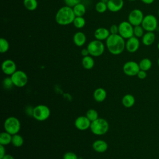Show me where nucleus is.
Wrapping results in <instances>:
<instances>
[{
    "label": "nucleus",
    "mask_w": 159,
    "mask_h": 159,
    "mask_svg": "<svg viewBox=\"0 0 159 159\" xmlns=\"http://www.w3.org/2000/svg\"><path fill=\"white\" fill-rule=\"evenodd\" d=\"M9 48V42L4 38L0 39V52L1 53H6Z\"/></svg>",
    "instance_id": "nucleus-29"
},
{
    "label": "nucleus",
    "mask_w": 159,
    "mask_h": 159,
    "mask_svg": "<svg viewBox=\"0 0 159 159\" xmlns=\"http://www.w3.org/2000/svg\"><path fill=\"white\" fill-rule=\"evenodd\" d=\"M129 1H135L136 0H129Z\"/></svg>",
    "instance_id": "nucleus-45"
},
{
    "label": "nucleus",
    "mask_w": 159,
    "mask_h": 159,
    "mask_svg": "<svg viewBox=\"0 0 159 159\" xmlns=\"http://www.w3.org/2000/svg\"><path fill=\"white\" fill-rule=\"evenodd\" d=\"M73 24L77 29H81L85 25L86 21L83 17H75Z\"/></svg>",
    "instance_id": "nucleus-28"
},
{
    "label": "nucleus",
    "mask_w": 159,
    "mask_h": 159,
    "mask_svg": "<svg viewBox=\"0 0 159 159\" xmlns=\"http://www.w3.org/2000/svg\"><path fill=\"white\" fill-rule=\"evenodd\" d=\"M2 159H15V158H14V157L13 156H12L11 155L6 154Z\"/></svg>",
    "instance_id": "nucleus-41"
},
{
    "label": "nucleus",
    "mask_w": 159,
    "mask_h": 159,
    "mask_svg": "<svg viewBox=\"0 0 159 159\" xmlns=\"http://www.w3.org/2000/svg\"><path fill=\"white\" fill-rule=\"evenodd\" d=\"M157 48H158V50H159V42H158V44H157Z\"/></svg>",
    "instance_id": "nucleus-43"
},
{
    "label": "nucleus",
    "mask_w": 159,
    "mask_h": 159,
    "mask_svg": "<svg viewBox=\"0 0 159 159\" xmlns=\"http://www.w3.org/2000/svg\"><path fill=\"white\" fill-rule=\"evenodd\" d=\"M2 72L7 75H12L17 71L16 63L10 59H7L3 61L1 65Z\"/></svg>",
    "instance_id": "nucleus-12"
},
{
    "label": "nucleus",
    "mask_w": 159,
    "mask_h": 159,
    "mask_svg": "<svg viewBox=\"0 0 159 159\" xmlns=\"http://www.w3.org/2000/svg\"><path fill=\"white\" fill-rule=\"evenodd\" d=\"M6 155V149L4 145H0V159H2Z\"/></svg>",
    "instance_id": "nucleus-38"
},
{
    "label": "nucleus",
    "mask_w": 159,
    "mask_h": 159,
    "mask_svg": "<svg viewBox=\"0 0 159 159\" xmlns=\"http://www.w3.org/2000/svg\"><path fill=\"white\" fill-rule=\"evenodd\" d=\"M82 65L84 68L86 70H91L94 67V61L92 56H86L83 57L82 59Z\"/></svg>",
    "instance_id": "nucleus-22"
},
{
    "label": "nucleus",
    "mask_w": 159,
    "mask_h": 159,
    "mask_svg": "<svg viewBox=\"0 0 159 159\" xmlns=\"http://www.w3.org/2000/svg\"><path fill=\"white\" fill-rule=\"evenodd\" d=\"M73 40L76 46L82 47L86 41V35L83 32H77L74 34Z\"/></svg>",
    "instance_id": "nucleus-18"
},
{
    "label": "nucleus",
    "mask_w": 159,
    "mask_h": 159,
    "mask_svg": "<svg viewBox=\"0 0 159 159\" xmlns=\"http://www.w3.org/2000/svg\"><path fill=\"white\" fill-rule=\"evenodd\" d=\"M107 96L106 90L102 88H98L95 89L93 93V98L94 100L98 102L104 101Z\"/></svg>",
    "instance_id": "nucleus-19"
},
{
    "label": "nucleus",
    "mask_w": 159,
    "mask_h": 159,
    "mask_svg": "<svg viewBox=\"0 0 159 159\" xmlns=\"http://www.w3.org/2000/svg\"><path fill=\"white\" fill-rule=\"evenodd\" d=\"M108 122L103 118H98L91 122L90 129L93 134L96 135H102L106 134L109 130Z\"/></svg>",
    "instance_id": "nucleus-3"
},
{
    "label": "nucleus",
    "mask_w": 159,
    "mask_h": 159,
    "mask_svg": "<svg viewBox=\"0 0 159 159\" xmlns=\"http://www.w3.org/2000/svg\"><path fill=\"white\" fill-rule=\"evenodd\" d=\"M155 0H141V1L145 4H151L154 2Z\"/></svg>",
    "instance_id": "nucleus-40"
},
{
    "label": "nucleus",
    "mask_w": 159,
    "mask_h": 159,
    "mask_svg": "<svg viewBox=\"0 0 159 159\" xmlns=\"http://www.w3.org/2000/svg\"><path fill=\"white\" fill-rule=\"evenodd\" d=\"M110 34H111L109 30H108L107 29L104 27H99L95 30L94 35L96 39L102 41L106 40L110 35Z\"/></svg>",
    "instance_id": "nucleus-16"
},
{
    "label": "nucleus",
    "mask_w": 159,
    "mask_h": 159,
    "mask_svg": "<svg viewBox=\"0 0 159 159\" xmlns=\"http://www.w3.org/2000/svg\"><path fill=\"white\" fill-rule=\"evenodd\" d=\"M104 48V45L102 41L97 39L91 41L87 46L89 55L94 57H98L102 55Z\"/></svg>",
    "instance_id": "nucleus-6"
},
{
    "label": "nucleus",
    "mask_w": 159,
    "mask_h": 159,
    "mask_svg": "<svg viewBox=\"0 0 159 159\" xmlns=\"http://www.w3.org/2000/svg\"><path fill=\"white\" fill-rule=\"evenodd\" d=\"M144 16L142 11L139 9L132 10L128 16V21L133 25H141Z\"/></svg>",
    "instance_id": "nucleus-10"
},
{
    "label": "nucleus",
    "mask_w": 159,
    "mask_h": 159,
    "mask_svg": "<svg viewBox=\"0 0 159 159\" xmlns=\"http://www.w3.org/2000/svg\"><path fill=\"white\" fill-rule=\"evenodd\" d=\"M75 15L73 8L65 6L60 8L55 15V20L60 25H67L73 22Z\"/></svg>",
    "instance_id": "nucleus-2"
},
{
    "label": "nucleus",
    "mask_w": 159,
    "mask_h": 159,
    "mask_svg": "<svg viewBox=\"0 0 159 159\" xmlns=\"http://www.w3.org/2000/svg\"><path fill=\"white\" fill-rule=\"evenodd\" d=\"M86 116L89 119L91 122H93L99 118L98 112L93 109H90L86 112Z\"/></svg>",
    "instance_id": "nucleus-30"
},
{
    "label": "nucleus",
    "mask_w": 159,
    "mask_h": 159,
    "mask_svg": "<svg viewBox=\"0 0 159 159\" xmlns=\"http://www.w3.org/2000/svg\"><path fill=\"white\" fill-rule=\"evenodd\" d=\"M144 34V29L141 25L134 26V36L140 38L142 37Z\"/></svg>",
    "instance_id": "nucleus-32"
},
{
    "label": "nucleus",
    "mask_w": 159,
    "mask_h": 159,
    "mask_svg": "<svg viewBox=\"0 0 159 159\" xmlns=\"http://www.w3.org/2000/svg\"><path fill=\"white\" fill-rule=\"evenodd\" d=\"M106 44L108 51L115 55L122 53L125 48V40L119 34H110L106 40Z\"/></svg>",
    "instance_id": "nucleus-1"
},
{
    "label": "nucleus",
    "mask_w": 159,
    "mask_h": 159,
    "mask_svg": "<svg viewBox=\"0 0 159 159\" xmlns=\"http://www.w3.org/2000/svg\"><path fill=\"white\" fill-rule=\"evenodd\" d=\"M63 159H78V157L72 152H67L64 154Z\"/></svg>",
    "instance_id": "nucleus-35"
},
{
    "label": "nucleus",
    "mask_w": 159,
    "mask_h": 159,
    "mask_svg": "<svg viewBox=\"0 0 159 159\" xmlns=\"http://www.w3.org/2000/svg\"><path fill=\"white\" fill-rule=\"evenodd\" d=\"M11 77L14 85L19 88L25 86L28 81L27 74L22 70H17L11 75Z\"/></svg>",
    "instance_id": "nucleus-8"
},
{
    "label": "nucleus",
    "mask_w": 159,
    "mask_h": 159,
    "mask_svg": "<svg viewBox=\"0 0 159 159\" xmlns=\"http://www.w3.org/2000/svg\"><path fill=\"white\" fill-rule=\"evenodd\" d=\"M12 135L6 131L2 132L0 134V145L4 146L11 143Z\"/></svg>",
    "instance_id": "nucleus-23"
},
{
    "label": "nucleus",
    "mask_w": 159,
    "mask_h": 159,
    "mask_svg": "<svg viewBox=\"0 0 159 159\" xmlns=\"http://www.w3.org/2000/svg\"><path fill=\"white\" fill-rule=\"evenodd\" d=\"M124 73L129 76H136L140 71L139 63L134 61H129L124 63L122 68Z\"/></svg>",
    "instance_id": "nucleus-11"
},
{
    "label": "nucleus",
    "mask_w": 159,
    "mask_h": 159,
    "mask_svg": "<svg viewBox=\"0 0 159 159\" xmlns=\"http://www.w3.org/2000/svg\"><path fill=\"white\" fill-rule=\"evenodd\" d=\"M119 34L124 39L134 36V26L129 21H123L119 24Z\"/></svg>",
    "instance_id": "nucleus-9"
},
{
    "label": "nucleus",
    "mask_w": 159,
    "mask_h": 159,
    "mask_svg": "<svg viewBox=\"0 0 159 159\" xmlns=\"http://www.w3.org/2000/svg\"><path fill=\"white\" fill-rule=\"evenodd\" d=\"M107 9L112 12L120 11L124 6L123 0H109L107 2Z\"/></svg>",
    "instance_id": "nucleus-15"
},
{
    "label": "nucleus",
    "mask_w": 159,
    "mask_h": 159,
    "mask_svg": "<svg viewBox=\"0 0 159 159\" xmlns=\"http://www.w3.org/2000/svg\"><path fill=\"white\" fill-rule=\"evenodd\" d=\"M5 131L12 135L18 134L20 129V122L19 120L14 116L7 117L4 123Z\"/></svg>",
    "instance_id": "nucleus-4"
},
{
    "label": "nucleus",
    "mask_w": 159,
    "mask_h": 159,
    "mask_svg": "<svg viewBox=\"0 0 159 159\" xmlns=\"http://www.w3.org/2000/svg\"><path fill=\"white\" fill-rule=\"evenodd\" d=\"M108 1H109V0H101V1H102V2H105V3H107V2H108Z\"/></svg>",
    "instance_id": "nucleus-42"
},
{
    "label": "nucleus",
    "mask_w": 159,
    "mask_h": 159,
    "mask_svg": "<svg viewBox=\"0 0 159 159\" xmlns=\"http://www.w3.org/2000/svg\"><path fill=\"white\" fill-rule=\"evenodd\" d=\"M109 32L111 34H119V27L116 24H113L110 27Z\"/></svg>",
    "instance_id": "nucleus-36"
},
{
    "label": "nucleus",
    "mask_w": 159,
    "mask_h": 159,
    "mask_svg": "<svg viewBox=\"0 0 159 159\" xmlns=\"http://www.w3.org/2000/svg\"><path fill=\"white\" fill-rule=\"evenodd\" d=\"M93 148L98 153H104L108 148V145L103 140H97L94 141L92 145Z\"/></svg>",
    "instance_id": "nucleus-17"
},
{
    "label": "nucleus",
    "mask_w": 159,
    "mask_h": 159,
    "mask_svg": "<svg viewBox=\"0 0 159 159\" xmlns=\"http://www.w3.org/2000/svg\"><path fill=\"white\" fill-rule=\"evenodd\" d=\"M50 115L49 107L43 104H39L34 107L32 117L39 121L47 120Z\"/></svg>",
    "instance_id": "nucleus-5"
},
{
    "label": "nucleus",
    "mask_w": 159,
    "mask_h": 159,
    "mask_svg": "<svg viewBox=\"0 0 159 159\" xmlns=\"http://www.w3.org/2000/svg\"><path fill=\"white\" fill-rule=\"evenodd\" d=\"M135 102V98L130 94H127L124 95L122 99V103L123 106L126 108H130L132 107Z\"/></svg>",
    "instance_id": "nucleus-21"
},
{
    "label": "nucleus",
    "mask_w": 159,
    "mask_h": 159,
    "mask_svg": "<svg viewBox=\"0 0 159 159\" xmlns=\"http://www.w3.org/2000/svg\"><path fill=\"white\" fill-rule=\"evenodd\" d=\"M158 16H159V9H158Z\"/></svg>",
    "instance_id": "nucleus-46"
},
{
    "label": "nucleus",
    "mask_w": 159,
    "mask_h": 159,
    "mask_svg": "<svg viewBox=\"0 0 159 159\" xmlns=\"http://www.w3.org/2000/svg\"><path fill=\"white\" fill-rule=\"evenodd\" d=\"M11 143L16 147H20L24 143V139L20 135L18 134H14L12 135Z\"/></svg>",
    "instance_id": "nucleus-27"
},
{
    "label": "nucleus",
    "mask_w": 159,
    "mask_h": 159,
    "mask_svg": "<svg viewBox=\"0 0 159 159\" xmlns=\"http://www.w3.org/2000/svg\"><path fill=\"white\" fill-rule=\"evenodd\" d=\"M141 25L147 32H154L158 27L157 17L153 14H147L144 16Z\"/></svg>",
    "instance_id": "nucleus-7"
},
{
    "label": "nucleus",
    "mask_w": 159,
    "mask_h": 159,
    "mask_svg": "<svg viewBox=\"0 0 159 159\" xmlns=\"http://www.w3.org/2000/svg\"><path fill=\"white\" fill-rule=\"evenodd\" d=\"M73 10L76 17H83L86 12V7L81 2L75 5L73 7Z\"/></svg>",
    "instance_id": "nucleus-24"
},
{
    "label": "nucleus",
    "mask_w": 159,
    "mask_h": 159,
    "mask_svg": "<svg viewBox=\"0 0 159 159\" xmlns=\"http://www.w3.org/2000/svg\"><path fill=\"white\" fill-rule=\"evenodd\" d=\"M155 40V35L153 32H147L142 37V43L145 46H150Z\"/></svg>",
    "instance_id": "nucleus-20"
},
{
    "label": "nucleus",
    "mask_w": 159,
    "mask_h": 159,
    "mask_svg": "<svg viewBox=\"0 0 159 159\" xmlns=\"http://www.w3.org/2000/svg\"><path fill=\"white\" fill-rule=\"evenodd\" d=\"M91 122L86 116H79L75 121V127L80 130H85L90 128Z\"/></svg>",
    "instance_id": "nucleus-14"
},
{
    "label": "nucleus",
    "mask_w": 159,
    "mask_h": 159,
    "mask_svg": "<svg viewBox=\"0 0 159 159\" xmlns=\"http://www.w3.org/2000/svg\"><path fill=\"white\" fill-rule=\"evenodd\" d=\"M139 65L140 70L147 71L152 68V62L150 59L148 58H144L140 61Z\"/></svg>",
    "instance_id": "nucleus-25"
},
{
    "label": "nucleus",
    "mask_w": 159,
    "mask_h": 159,
    "mask_svg": "<svg viewBox=\"0 0 159 159\" xmlns=\"http://www.w3.org/2000/svg\"><path fill=\"white\" fill-rule=\"evenodd\" d=\"M158 66H159V58H158Z\"/></svg>",
    "instance_id": "nucleus-44"
},
{
    "label": "nucleus",
    "mask_w": 159,
    "mask_h": 159,
    "mask_svg": "<svg viewBox=\"0 0 159 159\" xmlns=\"http://www.w3.org/2000/svg\"><path fill=\"white\" fill-rule=\"evenodd\" d=\"M2 86L6 89H11L12 86H14L12 82V80L11 79V77L5 78L2 81Z\"/></svg>",
    "instance_id": "nucleus-33"
},
{
    "label": "nucleus",
    "mask_w": 159,
    "mask_h": 159,
    "mask_svg": "<svg viewBox=\"0 0 159 159\" xmlns=\"http://www.w3.org/2000/svg\"><path fill=\"white\" fill-rule=\"evenodd\" d=\"M81 55L83 56V57H86V56H88L89 55V51L86 48H83L81 50Z\"/></svg>",
    "instance_id": "nucleus-39"
},
{
    "label": "nucleus",
    "mask_w": 159,
    "mask_h": 159,
    "mask_svg": "<svg viewBox=\"0 0 159 159\" xmlns=\"http://www.w3.org/2000/svg\"><path fill=\"white\" fill-rule=\"evenodd\" d=\"M137 77L140 79V80H143L145 78H147V71H144V70H140V71L138 72L137 75Z\"/></svg>",
    "instance_id": "nucleus-37"
},
{
    "label": "nucleus",
    "mask_w": 159,
    "mask_h": 159,
    "mask_svg": "<svg viewBox=\"0 0 159 159\" xmlns=\"http://www.w3.org/2000/svg\"><path fill=\"white\" fill-rule=\"evenodd\" d=\"M23 3L24 7L30 11H35L38 6L37 0H24Z\"/></svg>",
    "instance_id": "nucleus-26"
},
{
    "label": "nucleus",
    "mask_w": 159,
    "mask_h": 159,
    "mask_svg": "<svg viewBox=\"0 0 159 159\" xmlns=\"http://www.w3.org/2000/svg\"><path fill=\"white\" fill-rule=\"evenodd\" d=\"M140 47V41L139 38L133 36L127 40L125 42V49L130 53H134L138 50Z\"/></svg>",
    "instance_id": "nucleus-13"
},
{
    "label": "nucleus",
    "mask_w": 159,
    "mask_h": 159,
    "mask_svg": "<svg viewBox=\"0 0 159 159\" xmlns=\"http://www.w3.org/2000/svg\"><path fill=\"white\" fill-rule=\"evenodd\" d=\"M66 6L70 7H73L75 5L78 4L81 2V0H63Z\"/></svg>",
    "instance_id": "nucleus-34"
},
{
    "label": "nucleus",
    "mask_w": 159,
    "mask_h": 159,
    "mask_svg": "<svg viewBox=\"0 0 159 159\" xmlns=\"http://www.w3.org/2000/svg\"><path fill=\"white\" fill-rule=\"evenodd\" d=\"M96 11L99 13H103L106 11L107 9V3H105L102 1H99L96 3L95 6Z\"/></svg>",
    "instance_id": "nucleus-31"
}]
</instances>
